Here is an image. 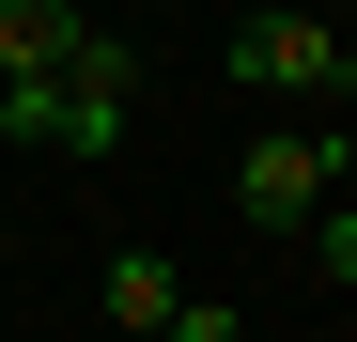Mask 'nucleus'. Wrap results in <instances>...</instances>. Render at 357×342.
Returning <instances> with one entry per match:
<instances>
[{"mask_svg":"<svg viewBox=\"0 0 357 342\" xmlns=\"http://www.w3.org/2000/svg\"><path fill=\"white\" fill-rule=\"evenodd\" d=\"M125 109H140V47L78 31V63H63V78H0V140H31V156L93 171V156H125Z\"/></svg>","mask_w":357,"mask_h":342,"instance_id":"f257e3e1","label":"nucleus"},{"mask_svg":"<svg viewBox=\"0 0 357 342\" xmlns=\"http://www.w3.org/2000/svg\"><path fill=\"white\" fill-rule=\"evenodd\" d=\"M326 202H342V140L280 125V140L233 156V218H264V234H295V218H326Z\"/></svg>","mask_w":357,"mask_h":342,"instance_id":"f03ea898","label":"nucleus"},{"mask_svg":"<svg viewBox=\"0 0 357 342\" xmlns=\"http://www.w3.org/2000/svg\"><path fill=\"white\" fill-rule=\"evenodd\" d=\"M233 78H249V94H357V47L326 16H249V31H233Z\"/></svg>","mask_w":357,"mask_h":342,"instance_id":"7ed1b4c3","label":"nucleus"},{"mask_svg":"<svg viewBox=\"0 0 357 342\" xmlns=\"http://www.w3.org/2000/svg\"><path fill=\"white\" fill-rule=\"evenodd\" d=\"M78 31H93L78 0H0V78H63V63H78Z\"/></svg>","mask_w":357,"mask_h":342,"instance_id":"20e7f679","label":"nucleus"},{"mask_svg":"<svg viewBox=\"0 0 357 342\" xmlns=\"http://www.w3.org/2000/svg\"><path fill=\"white\" fill-rule=\"evenodd\" d=\"M93 296H109V327H125V342H155L171 311H187V296H171V249H109V280H93Z\"/></svg>","mask_w":357,"mask_h":342,"instance_id":"39448f33","label":"nucleus"},{"mask_svg":"<svg viewBox=\"0 0 357 342\" xmlns=\"http://www.w3.org/2000/svg\"><path fill=\"white\" fill-rule=\"evenodd\" d=\"M311 265H326L342 296H357V218H311Z\"/></svg>","mask_w":357,"mask_h":342,"instance_id":"423d86ee","label":"nucleus"},{"mask_svg":"<svg viewBox=\"0 0 357 342\" xmlns=\"http://www.w3.org/2000/svg\"><path fill=\"white\" fill-rule=\"evenodd\" d=\"M171 342H249V327H233L218 296H187V311H171Z\"/></svg>","mask_w":357,"mask_h":342,"instance_id":"0eeeda50","label":"nucleus"},{"mask_svg":"<svg viewBox=\"0 0 357 342\" xmlns=\"http://www.w3.org/2000/svg\"><path fill=\"white\" fill-rule=\"evenodd\" d=\"M155 342H171V327H155Z\"/></svg>","mask_w":357,"mask_h":342,"instance_id":"6e6552de","label":"nucleus"}]
</instances>
